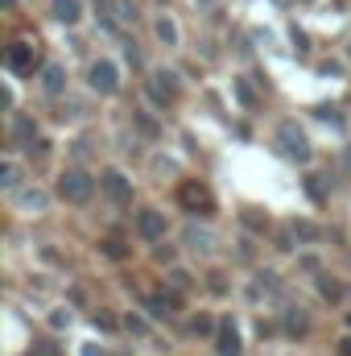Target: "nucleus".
Returning a JSON list of instances; mask_svg holds the SVG:
<instances>
[{
	"label": "nucleus",
	"mask_w": 351,
	"mask_h": 356,
	"mask_svg": "<svg viewBox=\"0 0 351 356\" xmlns=\"http://www.w3.org/2000/svg\"><path fill=\"white\" fill-rule=\"evenodd\" d=\"M277 141H281V149H285L289 158H298V162L310 158V141H306V133H302L293 120H285V124L277 129Z\"/></svg>",
	"instance_id": "1"
},
{
	"label": "nucleus",
	"mask_w": 351,
	"mask_h": 356,
	"mask_svg": "<svg viewBox=\"0 0 351 356\" xmlns=\"http://www.w3.org/2000/svg\"><path fill=\"white\" fill-rule=\"evenodd\" d=\"M58 191H62V199H71V203H87L91 191H95V182H91L83 170H67L62 182H58Z\"/></svg>",
	"instance_id": "2"
},
{
	"label": "nucleus",
	"mask_w": 351,
	"mask_h": 356,
	"mask_svg": "<svg viewBox=\"0 0 351 356\" xmlns=\"http://www.w3.org/2000/svg\"><path fill=\"white\" fill-rule=\"evenodd\" d=\"M91 88L103 91V95H112V91L120 88V79H116V67H112V63H91Z\"/></svg>",
	"instance_id": "3"
},
{
	"label": "nucleus",
	"mask_w": 351,
	"mask_h": 356,
	"mask_svg": "<svg viewBox=\"0 0 351 356\" xmlns=\"http://www.w3.org/2000/svg\"><path fill=\"white\" fill-rule=\"evenodd\" d=\"M137 232H141L145 241H162V236H166V220H162V211H141V216H137Z\"/></svg>",
	"instance_id": "4"
},
{
	"label": "nucleus",
	"mask_w": 351,
	"mask_h": 356,
	"mask_svg": "<svg viewBox=\"0 0 351 356\" xmlns=\"http://www.w3.org/2000/svg\"><path fill=\"white\" fill-rule=\"evenodd\" d=\"M103 191H108L116 203H128V199H132V186H128V178L120 175V170H108V175H103Z\"/></svg>",
	"instance_id": "5"
},
{
	"label": "nucleus",
	"mask_w": 351,
	"mask_h": 356,
	"mask_svg": "<svg viewBox=\"0 0 351 356\" xmlns=\"http://www.w3.org/2000/svg\"><path fill=\"white\" fill-rule=\"evenodd\" d=\"M8 67H12V71H29V67H33V50H29L25 42H17V46L8 50Z\"/></svg>",
	"instance_id": "6"
},
{
	"label": "nucleus",
	"mask_w": 351,
	"mask_h": 356,
	"mask_svg": "<svg viewBox=\"0 0 351 356\" xmlns=\"http://www.w3.org/2000/svg\"><path fill=\"white\" fill-rule=\"evenodd\" d=\"M219 356H240V336H236V327H223V332H219Z\"/></svg>",
	"instance_id": "7"
},
{
	"label": "nucleus",
	"mask_w": 351,
	"mask_h": 356,
	"mask_svg": "<svg viewBox=\"0 0 351 356\" xmlns=\"http://www.w3.org/2000/svg\"><path fill=\"white\" fill-rule=\"evenodd\" d=\"M54 17L67 21V25H75L79 21V0H54Z\"/></svg>",
	"instance_id": "8"
},
{
	"label": "nucleus",
	"mask_w": 351,
	"mask_h": 356,
	"mask_svg": "<svg viewBox=\"0 0 351 356\" xmlns=\"http://www.w3.org/2000/svg\"><path fill=\"white\" fill-rule=\"evenodd\" d=\"M186 245L198 249V253H211V232H203V228H186Z\"/></svg>",
	"instance_id": "9"
},
{
	"label": "nucleus",
	"mask_w": 351,
	"mask_h": 356,
	"mask_svg": "<svg viewBox=\"0 0 351 356\" xmlns=\"http://www.w3.org/2000/svg\"><path fill=\"white\" fill-rule=\"evenodd\" d=\"M62 88H67V79H62V67H58V63H50V67H46V91H50V95H58Z\"/></svg>",
	"instance_id": "10"
},
{
	"label": "nucleus",
	"mask_w": 351,
	"mask_h": 356,
	"mask_svg": "<svg viewBox=\"0 0 351 356\" xmlns=\"http://www.w3.org/2000/svg\"><path fill=\"white\" fill-rule=\"evenodd\" d=\"M182 203H186V207H207L211 199H207L203 186H182Z\"/></svg>",
	"instance_id": "11"
},
{
	"label": "nucleus",
	"mask_w": 351,
	"mask_h": 356,
	"mask_svg": "<svg viewBox=\"0 0 351 356\" xmlns=\"http://www.w3.org/2000/svg\"><path fill=\"white\" fill-rule=\"evenodd\" d=\"M157 38H162L166 46H174V42H178V25L170 21V17H162V21H157Z\"/></svg>",
	"instance_id": "12"
},
{
	"label": "nucleus",
	"mask_w": 351,
	"mask_h": 356,
	"mask_svg": "<svg viewBox=\"0 0 351 356\" xmlns=\"http://www.w3.org/2000/svg\"><path fill=\"white\" fill-rule=\"evenodd\" d=\"M12 137H17V141H33V120H29V116H17Z\"/></svg>",
	"instance_id": "13"
},
{
	"label": "nucleus",
	"mask_w": 351,
	"mask_h": 356,
	"mask_svg": "<svg viewBox=\"0 0 351 356\" xmlns=\"http://www.w3.org/2000/svg\"><path fill=\"white\" fill-rule=\"evenodd\" d=\"M293 236H298V241H318V228H314L310 220H298V224H293Z\"/></svg>",
	"instance_id": "14"
},
{
	"label": "nucleus",
	"mask_w": 351,
	"mask_h": 356,
	"mask_svg": "<svg viewBox=\"0 0 351 356\" xmlns=\"http://www.w3.org/2000/svg\"><path fill=\"white\" fill-rule=\"evenodd\" d=\"M112 8H116V17H120V21H137V8H132L128 0H112Z\"/></svg>",
	"instance_id": "15"
},
{
	"label": "nucleus",
	"mask_w": 351,
	"mask_h": 356,
	"mask_svg": "<svg viewBox=\"0 0 351 356\" xmlns=\"http://www.w3.org/2000/svg\"><path fill=\"white\" fill-rule=\"evenodd\" d=\"M17 182H21V170H17V162H8V166H4V186L17 191Z\"/></svg>",
	"instance_id": "16"
},
{
	"label": "nucleus",
	"mask_w": 351,
	"mask_h": 356,
	"mask_svg": "<svg viewBox=\"0 0 351 356\" xmlns=\"http://www.w3.org/2000/svg\"><path fill=\"white\" fill-rule=\"evenodd\" d=\"M21 203H25V207H37V211H42V207H46V195H42V191H29V195H21Z\"/></svg>",
	"instance_id": "17"
},
{
	"label": "nucleus",
	"mask_w": 351,
	"mask_h": 356,
	"mask_svg": "<svg viewBox=\"0 0 351 356\" xmlns=\"http://www.w3.org/2000/svg\"><path fill=\"white\" fill-rule=\"evenodd\" d=\"M318 286H323V294H327V298H339V294H343V290H339V286H335V282H327V277H323V282H318Z\"/></svg>",
	"instance_id": "18"
},
{
	"label": "nucleus",
	"mask_w": 351,
	"mask_h": 356,
	"mask_svg": "<svg viewBox=\"0 0 351 356\" xmlns=\"http://www.w3.org/2000/svg\"><path fill=\"white\" fill-rule=\"evenodd\" d=\"M306 191H310V195H314V199H323V195H327V191H323V182H318V175L310 178V182H306Z\"/></svg>",
	"instance_id": "19"
},
{
	"label": "nucleus",
	"mask_w": 351,
	"mask_h": 356,
	"mask_svg": "<svg viewBox=\"0 0 351 356\" xmlns=\"http://www.w3.org/2000/svg\"><path fill=\"white\" fill-rule=\"evenodd\" d=\"M236 91H240V99H244V104H257V95H252L248 83H236Z\"/></svg>",
	"instance_id": "20"
},
{
	"label": "nucleus",
	"mask_w": 351,
	"mask_h": 356,
	"mask_svg": "<svg viewBox=\"0 0 351 356\" xmlns=\"http://www.w3.org/2000/svg\"><path fill=\"white\" fill-rule=\"evenodd\" d=\"M343 356H351V340H348V348H343Z\"/></svg>",
	"instance_id": "21"
},
{
	"label": "nucleus",
	"mask_w": 351,
	"mask_h": 356,
	"mask_svg": "<svg viewBox=\"0 0 351 356\" xmlns=\"http://www.w3.org/2000/svg\"><path fill=\"white\" fill-rule=\"evenodd\" d=\"M198 4H215V0H198Z\"/></svg>",
	"instance_id": "22"
}]
</instances>
